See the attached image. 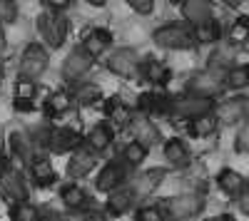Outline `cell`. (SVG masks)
I'll use <instances>...</instances> for the list:
<instances>
[{"instance_id":"6da1fadb","label":"cell","mask_w":249,"mask_h":221,"mask_svg":"<svg viewBox=\"0 0 249 221\" xmlns=\"http://www.w3.org/2000/svg\"><path fill=\"white\" fill-rule=\"evenodd\" d=\"M155 43L160 47L187 50L195 45V35H192V30H187L182 25H162L160 30H155Z\"/></svg>"},{"instance_id":"7a4b0ae2","label":"cell","mask_w":249,"mask_h":221,"mask_svg":"<svg viewBox=\"0 0 249 221\" xmlns=\"http://www.w3.org/2000/svg\"><path fill=\"white\" fill-rule=\"evenodd\" d=\"M204 209V199L199 194H179L175 199H167V214L172 221L192 219Z\"/></svg>"},{"instance_id":"3957f363","label":"cell","mask_w":249,"mask_h":221,"mask_svg":"<svg viewBox=\"0 0 249 221\" xmlns=\"http://www.w3.org/2000/svg\"><path fill=\"white\" fill-rule=\"evenodd\" d=\"M37 30H40V35H43V40H45L50 47H60L62 43H65V32H68L65 20H60L50 10L37 15Z\"/></svg>"},{"instance_id":"277c9868","label":"cell","mask_w":249,"mask_h":221,"mask_svg":"<svg viewBox=\"0 0 249 221\" xmlns=\"http://www.w3.org/2000/svg\"><path fill=\"white\" fill-rule=\"evenodd\" d=\"M48 67V52L40 45H28L20 60V77L25 79H37Z\"/></svg>"},{"instance_id":"5b68a950","label":"cell","mask_w":249,"mask_h":221,"mask_svg":"<svg viewBox=\"0 0 249 221\" xmlns=\"http://www.w3.org/2000/svg\"><path fill=\"white\" fill-rule=\"evenodd\" d=\"M170 110H172L177 117L197 119V117H204L207 112L212 110V99H207V97H197V95H190V97L175 99V102L170 105Z\"/></svg>"},{"instance_id":"8992f818","label":"cell","mask_w":249,"mask_h":221,"mask_svg":"<svg viewBox=\"0 0 249 221\" xmlns=\"http://www.w3.org/2000/svg\"><path fill=\"white\" fill-rule=\"evenodd\" d=\"M0 191L5 196H10L13 202H28V187L23 182V176H20L18 169H13L10 164L0 172Z\"/></svg>"},{"instance_id":"52a82bcc","label":"cell","mask_w":249,"mask_h":221,"mask_svg":"<svg viewBox=\"0 0 249 221\" xmlns=\"http://www.w3.org/2000/svg\"><path fill=\"white\" fill-rule=\"evenodd\" d=\"M92 55L82 47V50H72L65 60V65H62V75H65V79H80L82 75H85L90 67H92Z\"/></svg>"},{"instance_id":"ba28073f","label":"cell","mask_w":249,"mask_h":221,"mask_svg":"<svg viewBox=\"0 0 249 221\" xmlns=\"http://www.w3.org/2000/svg\"><path fill=\"white\" fill-rule=\"evenodd\" d=\"M219 79H222V77H219L214 70L199 72V75H195V77L190 79V92H192V95H197V97H207V99H210V97H212V95H217V92H219V87H222Z\"/></svg>"},{"instance_id":"9c48e42d","label":"cell","mask_w":249,"mask_h":221,"mask_svg":"<svg viewBox=\"0 0 249 221\" xmlns=\"http://www.w3.org/2000/svg\"><path fill=\"white\" fill-rule=\"evenodd\" d=\"M182 15L190 20L195 28L202 25V23L214 20V10H212L210 0H184V3H182Z\"/></svg>"},{"instance_id":"30bf717a","label":"cell","mask_w":249,"mask_h":221,"mask_svg":"<svg viewBox=\"0 0 249 221\" xmlns=\"http://www.w3.org/2000/svg\"><path fill=\"white\" fill-rule=\"evenodd\" d=\"M247 110H249V99H247V97L227 99V102H222L219 110H217V122H222V125L242 122V117L247 114Z\"/></svg>"},{"instance_id":"8fae6325","label":"cell","mask_w":249,"mask_h":221,"mask_svg":"<svg viewBox=\"0 0 249 221\" xmlns=\"http://www.w3.org/2000/svg\"><path fill=\"white\" fill-rule=\"evenodd\" d=\"M107 67H110L115 75H120V77H135V72H137V55H135V50H130V47L117 50V52L110 57Z\"/></svg>"},{"instance_id":"7c38bea8","label":"cell","mask_w":249,"mask_h":221,"mask_svg":"<svg viewBox=\"0 0 249 221\" xmlns=\"http://www.w3.org/2000/svg\"><path fill=\"white\" fill-rule=\"evenodd\" d=\"M95 169V154L90 149H75L72 157H70V162H68V174L72 179H80V176H85Z\"/></svg>"},{"instance_id":"4fadbf2b","label":"cell","mask_w":249,"mask_h":221,"mask_svg":"<svg viewBox=\"0 0 249 221\" xmlns=\"http://www.w3.org/2000/svg\"><path fill=\"white\" fill-rule=\"evenodd\" d=\"M48 142H50V149L55 154H62V152H75L80 147V134L75 129H55L50 137H48Z\"/></svg>"},{"instance_id":"5bb4252c","label":"cell","mask_w":249,"mask_h":221,"mask_svg":"<svg viewBox=\"0 0 249 221\" xmlns=\"http://www.w3.org/2000/svg\"><path fill=\"white\" fill-rule=\"evenodd\" d=\"M10 149H13V157L18 162H33V149H35V142L25 134V132H10Z\"/></svg>"},{"instance_id":"9a60e30c","label":"cell","mask_w":249,"mask_h":221,"mask_svg":"<svg viewBox=\"0 0 249 221\" xmlns=\"http://www.w3.org/2000/svg\"><path fill=\"white\" fill-rule=\"evenodd\" d=\"M162 176H164V172H162V169H152V172L140 174V176L135 179V184L130 187V189H132V194H135V199H137V196H147V194H152V191L160 187Z\"/></svg>"},{"instance_id":"2e32d148","label":"cell","mask_w":249,"mask_h":221,"mask_svg":"<svg viewBox=\"0 0 249 221\" xmlns=\"http://www.w3.org/2000/svg\"><path fill=\"white\" fill-rule=\"evenodd\" d=\"M217 184H219V189H222L224 194H230V196H239L242 189L247 187L244 176H242L239 172H234V169H222V172L217 174Z\"/></svg>"},{"instance_id":"e0dca14e","label":"cell","mask_w":249,"mask_h":221,"mask_svg":"<svg viewBox=\"0 0 249 221\" xmlns=\"http://www.w3.org/2000/svg\"><path fill=\"white\" fill-rule=\"evenodd\" d=\"M132 129H135V142H140L142 147H152L157 139H160L157 127L150 122V119H144V117H137V119H135Z\"/></svg>"},{"instance_id":"ac0fdd59","label":"cell","mask_w":249,"mask_h":221,"mask_svg":"<svg viewBox=\"0 0 249 221\" xmlns=\"http://www.w3.org/2000/svg\"><path fill=\"white\" fill-rule=\"evenodd\" d=\"M122 179H124V169L120 164H107L97 174V189L100 191H112L115 187L122 184Z\"/></svg>"},{"instance_id":"d6986e66","label":"cell","mask_w":249,"mask_h":221,"mask_svg":"<svg viewBox=\"0 0 249 221\" xmlns=\"http://www.w3.org/2000/svg\"><path fill=\"white\" fill-rule=\"evenodd\" d=\"M105 112H107V117L112 119L115 125H127V122H132V107L124 105L120 97H110V99H107V102H105Z\"/></svg>"},{"instance_id":"ffe728a7","label":"cell","mask_w":249,"mask_h":221,"mask_svg":"<svg viewBox=\"0 0 249 221\" xmlns=\"http://www.w3.org/2000/svg\"><path fill=\"white\" fill-rule=\"evenodd\" d=\"M132 202H135L132 189H117V191H112L110 199H107V211H110L112 216H122L124 211L132 206Z\"/></svg>"},{"instance_id":"44dd1931","label":"cell","mask_w":249,"mask_h":221,"mask_svg":"<svg viewBox=\"0 0 249 221\" xmlns=\"http://www.w3.org/2000/svg\"><path fill=\"white\" fill-rule=\"evenodd\" d=\"M164 157H167V162H172L175 167L190 164V152H187L182 139H167V142H164Z\"/></svg>"},{"instance_id":"7402d4cb","label":"cell","mask_w":249,"mask_h":221,"mask_svg":"<svg viewBox=\"0 0 249 221\" xmlns=\"http://www.w3.org/2000/svg\"><path fill=\"white\" fill-rule=\"evenodd\" d=\"M110 43H112V35H110L107 30H102V28H95V30H90V32L85 35V50H88L92 57H97Z\"/></svg>"},{"instance_id":"603a6c76","label":"cell","mask_w":249,"mask_h":221,"mask_svg":"<svg viewBox=\"0 0 249 221\" xmlns=\"http://www.w3.org/2000/svg\"><path fill=\"white\" fill-rule=\"evenodd\" d=\"M30 172H33V176H35V182L43 184V187L55 182V169H53V164L48 162V159H43V157L33 159V162H30Z\"/></svg>"},{"instance_id":"cb8c5ba5","label":"cell","mask_w":249,"mask_h":221,"mask_svg":"<svg viewBox=\"0 0 249 221\" xmlns=\"http://www.w3.org/2000/svg\"><path fill=\"white\" fill-rule=\"evenodd\" d=\"M112 142V129L107 125H95L92 132L88 134V144L95 149V152H102V149H107Z\"/></svg>"},{"instance_id":"d4e9b609","label":"cell","mask_w":249,"mask_h":221,"mask_svg":"<svg viewBox=\"0 0 249 221\" xmlns=\"http://www.w3.org/2000/svg\"><path fill=\"white\" fill-rule=\"evenodd\" d=\"M192 35H195V43L212 45V43H217V40H219L222 30H219V25L214 23V20H210V23H202V25H197V28L192 30Z\"/></svg>"},{"instance_id":"484cf974","label":"cell","mask_w":249,"mask_h":221,"mask_svg":"<svg viewBox=\"0 0 249 221\" xmlns=\"http://www.w3.org/2000/svg\"><path fill=\"white\" fill-rule=\"evenodd\" d=\"M140 110L142 112H164V110H170L167 105V99H164L162 95H155V92H144L140 95Z\"/></svg>"},{"instance_id":"4316f807","label":"cell","mask_w":249,"mask_h":221,"mask_svg":"<svg viewBox=\"0 0 249 221\" xmlns=\"http://www.w3.org/2000/svg\"><path fill=\"white\" fill-rule=\"evenodd\" d=\"M60 196H62V202H65L68 206H72V209H80V206H85V202H88L85 191H82V189H80L77 184H68V187H62Z\"/></svg>"},{"instance_id":"83f0119b","label":"cell","mask_w":249,"mask_h":221,"mask_svg":"<svg viewBox=\"0 0 249 221\" xmlns=\"http://www.w3.org/2000/svg\"><path fill=\"white\" fill-rule=\"evenodd\" d=\"M214 129H217V119L210 117V114L192 119V125H190V134L192 137H210Z\"/></svg>"},{"instance_id":"f1b7e54d","label":"cell","mask_w":249,"mask_h":221,"mask_svg":"<svg viewBox=\"0 0 249 221\" xmlns=\"http://www.w3.org/2000/svg\"><path fill=\"white\" fill-rule=\"evenodd\" d=\"M70 95L68 92H55V95H50L48 97V105H45V110H48V114L53 117V114H62V112H68L70 110Z\"/></svg>"},{"instance_id":"f546056e","label":"cell","mask_w":249,"mask_h":221,"mask_svg":"<svg viewBox=\"0 0 249 221\" xmlns=\"http://www.w3.org/2000/svg\"><path fill=\"white\" fill-rule=\"evenodd\" d=\"M227 85L232 90H242V87H249V65H237L227 72Z\"/></svg>"},{"instance_id":"4dcf8cb0","label":"cell","mask_w":249,"mask_h":221,"mask_svg":"<svg viewBox=\"0 0 249 221\" xmlns=\"http://www.w3.org/2000/svg\"><path fill=\"white\" fill-rule=\"evenodd\" d=\"M230 40H232L234 45H242V43H247V40H249V17H247V15L237 17L234 23H232Z\"/></svg>"},{"instance_id":"1f68e13d","label":"cell","mask_w":249,"mask_h":221,"mask_svg":"<svg viewBox=\"0 0 249 221\" xmlns=\"http://www.w3.org/2000/svg\"><path fill=\"white\" fill-rule=\"evenodd\" d=\"M37 209L33 206V204H28V202H20V204H15L13 209H10V219L13 221H37Z\"/></svg>"},{"instance_id":"d6a6232c","label":"cell","mask_w":249,"mask_h":221,"mask_svg":"<svg viewBox=\"0 0 249 221\" xmlns=\"http://www.w3.org/2000/svg\"><path fill=\"white\" fill-rule=\"evenodd\" d=\"M144 75H147V79H150V82H155V85H164L170 79V70L164 67L162 63H147Z\"/></svg>"},{"instance_id":"836d02e7","label":"cell","mask_w":249,"mask_h":221,"mask_svg":"<svg viewBox=\"0 0 249 221\" xmlns=\"http://www.w3.org/2000/svg\"><path fill=\"white\" fill-rule=\"evenodd\" d=\"M122 157H124V162H127V164H142L144 157H147V147H142L140 142H130L127 147H124Z\"/></svg>"},{"instance_id":"e575fe53","label":"cell","mask_w":249,"mask_h":221,"mask_svg":"<svg viewBox=\"0 0 249 221\" xmlns=\"http://www.w3.org/2000/svg\"><path fill=\"white\" fill-rule=\"evenodd\" d=\"M100 87L97 85H80L77 90H75V99L77 102H82V105H92L95 99H100Z\"/></svg>"},{"instance_id":"d590c367","label":"cell","mask_w":249,"mask_h":221,"mask_svg":"<svg viewBox=\"0 0 249 221\" xmlns=\"http://www.w3.org/2000/svg\"><path fill=\"white\" fill-rule=\"evenodd\" d=\"M35 92H37L35 79H25V77L18 79V85H15V97H20V99H33Z\"/></svg>"},{"instance_id":"8d00e7d4","label":"cell","mask_w":249,"mask_h":221,"mask_svg":"<svg viewBox=\"0 0 249 221\" xmlns=\"http://www.w3.org/2000/svg\"><path fill=\"white\" fill-rule=\"evenodd\" d=\"M18 17V8L13 0H0V23H13Z\"/></svg>"},{"instance_id":"74e56055","label":"cell","mask_w":249,"mask_h":221,"mask_svg":"<svg viewBox=\"0 0 249 221\" xmlns=\"http://www.w3.org/2000/svg\"><path fill=\"white\" fill-rule=\"evenodd\" d=\"M227 63H232V47H219L212 55V70L214 67H224Z\"/></svg>"},{"instance_id":"f35d334b","label":"cell","mask_w":249,"mask_h":221,"mask_svg":"<svg viewBox=\"0 0 249 221\" xmlns=\"http://www.w3.org/2000/svg\"><path fill=\"white\" fill-rule=\"evenodd\" d=\"M237 152H242V154H247L249 152V119L242 125V129H239V134H237Z\"/></svg>"},{"instance_id":"ab89813d","label":"cell","mask_w":249,"mask_h":221,"mask_svg":"<svg viewBox=\"0 0 249 221\" xmlns=\"http://www.w3.org/2000/svg\"><path fill=\"white\" fill-rule=\"evenodd\" d=\"M137 221H162V211L155 206H144L137 211Z\"/></svg>"},{"instance_id":"60d3db41","label":"cell","mask_w":249,"mask_h":221,"mask_svg":"<svg viewBox=\"0 0 249 221\" xmlns=\"http://www.w3.org/2000/svg\"><path fill=\"white\" fill-rule=\"evenodd\" d=\"M127 3H130L137 13H142V15H150V13H152V8H155L152 0H127Z\"/></svg>"},{"instance_id":"b9f144b4","label":"cell","mask_w":249,"mask_h":221,"mask_svg":"<svg viewBox=\"0 0 249 221\" xmlns=\"http://www.w3.org/2000/svg\"><path fill=\"white\" fill-rule=\"evenodd\" d=\"M237 204H239V209L249 216V187H244V189H242V194L237 196Z\"/></svg>"},{"instance_id":"7bdbcfd3","label":"cell","mask_w":249,"mask_h":221,"mask_svg":"<svg viewBox=\"0 0 249 221\" xmlns=\"http://www.w3.org/2000/svg\"><path fill=\"white\" fill-rule=\"evenodd\" d=\"M15 110H20V112H30L33 110V102H30V99H20V97H15Z\"/></svg>"},{"instance_id":"ee69618b","label":"cell","mask_w":249,"mask_h":221,"mask_svg":"<svg viewBox=\"0 0 249 221\" xmlns=\"http://www.w3.org/2000/svg\"><path fill=\"white\" fill-rule=\"evenodd\" d=\"M48 3H50V8L62 10V8H68V5H70V0H48Z\"/></svg>"},{"instance_id":"f6af8a7d","label":"cell","mask_w":249,"mask_h":221,"mask_svg":"<svg viewBox=\"0 0 249 221\" xmlns=\"http://www.w3.org/2000/svg\"><path fill=\"white\" fill-rule=\"evenodd\" d=\"M85 221H107V219L102 216V214H97V211H92V214H88V216H85Z\"/></svg>"},{"instance_id":"bcb514c9","label":"cell","mask_w":249,"mask_h":221,"mask_svg":"<svg viewBox=\"0 0 249 221\" xmlns=\"http://www.w3.org/2000/svg\"><path fill=\"white\" fill-rule=\"evenodd\" d=\"M45 221H70V219H68V216H60V214H50Z\"/></svg>"},{"instance_id":"7dc6e473","label":"cell","mask_w":249,"mask_h":221,"mask_svg":"<svg viewBox=\"0 0 249 221\" xmlns=\"http://www.w3.org/2000/svg\"><path fill=\"white\" fill-rule=\"evenodd\" d=\"M210 221H234L230 214H222V216H214V219H210Z\"/></svg>"},{"instance_id":"c3c4849f","label":"cell","mask_w":249,"mask_h":221,"mask_svg":"<svg viewBox=\"0 0 249 221\" xmlns=\"http://www.w3.org/2000/svg\"><path fill=\"white\" fill-rule=\"evenodd\" d=\"M3 50H5V35H3V30H0V55H3Z\"/></svg>"},{"instance_id":"681fc988","label":"cell","mask_w":249,"mask_h":221,"mask_svg":"<svg viewBox=\"0 0 249 221\" xmlns=\"http://www.w3.org/2000/svg\"><path fill=\"white\" fill-rule=\"evenodd\" d=\"M222 3H227V5H230V8H237V5L242 3V0H222Z\"/></svg>"},{"instance_id":"f907efd6","label":"cell","mask_w":249,"mask_h":221,"mask_svg":"<svg viewBox=\"0 0 249 221\" xmlns=\"http://www.w3.org/2000/svg\"><path fill=\"white\" fill-rule=\"evenodd\" d=\"M88 3H90V5H97V8H102V5H105V0H88Z\"/></svg>"},{"instance_id":"816d5d0a","label":"cell","mask_w":249,"mask_h":221,"mask_svg":"<svg viewBox=\"0 0 249 221\" xmlns=\"http://www.w3.org/2000/svg\"><path fill=\"white\" fill-rule=\"evenodd\" d=\"M0 79H3V65H0Z\"/></svg>"}]
</instances>
